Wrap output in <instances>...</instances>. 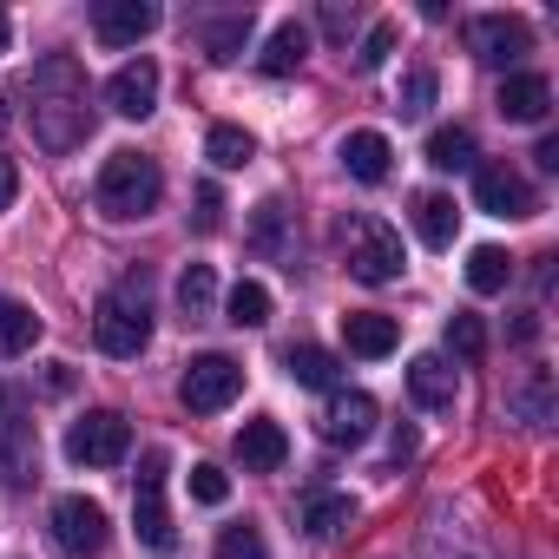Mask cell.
I'll use <instances>...</instances> for the list:
<instances>
[{
  "label": "cell",
  "instance_id": "cell-13",
  "mask_svg": "<svg viewBox=\"0 0 559 559\" xmlns=\"http://www.w3.org/2000/svg\"><path fill=\"white\" fill-rule=\"evenodd\" d=\"M106 106L119 119H152L158 112V67L152 60H126L112 80H106Z\"/></svg>",
  "mask_w": 559,
  "mask_h": 559
},
{
  "label": "cell",
  "instance_id": "cell-22",
  "mask_svg": "<svg viewBox=\"0 0 559 559\" xmlns=\"http://www.w3.org/2000/svg\"><path fill=\"white\" fill-rule=\"evenodd\" d=\"M389 158H395V152H389L382 132H349V139H343V171H349L356 185H382V178H389Z\"/></svg>",
  "mask_w": 559,
  "mask_h": 559
},
{
  "label": "cell",
  "instance_id": "cell-15",
  "mask_svg": "<svg viewBox=\"0 0 559 559\" xmlns=\"http://www.w3.org/2000/svg\"><path fill=\"white\" fill-rule=\"evenodd\" d=\"M408 395H415L428 415H454V402H461L454 362H448V356H415V362H408Z\"/></svg>",
  "mask_w": 559,
  "mask_h": 559
},
{
  "label": "cell",
  "instance_id": "cell-34",
  "mask_svg": "<svg viewBox=\"0 0 559 559\" xmlns=\"http://www.w3.org/2000/svg\"><path fill=\"white\" fill-rule=\"evenodd\" d=\"M448 349H454L461 362H480V356H487V323H480V317H467V310H461V317H448Z\"/></svg>",
  "mask_w": 559,
  "mask_h": 559
},
{
  "label": "cell",
  "instance_id": "cell-10",
  "mask_svg": "<svg viewBox=\"0 0 559 559\" xmlns=\"http://www.w3.org/2000/svg\"><path fill=\"white\" fill-rule=\"evenodd\" d=\"M461 34H467V53L487 60V67H520L533 53V27L520 14H474Z\"/></svg>",
  "mask_w": 559,
  "mask_h": 559
},
{
  "label": "cell",
  "instance_id": "cell-44",
  "mask_svg": "<svg viewBox=\"0 0 559 559\" xmlns=\"http://www.w3.org/2000/svg\"><path fill=\"white\" fill-rule=\"evenodd\" d=\"M0 132H8V99H0Z\"/></svg>",
  "mask_w": 559,
  "mask_h": 559
},
{
  "label": "cell",
  "instance_id": "cell-24",
  "mask_svg": "<svg viewBox=\"0 0 559 559\" xmlns=\"http://www.w3.org/2000/svg\"><path fill=\"white\" fill-rule=\"evenodd\" d=\"M415 230H421V243H428V250H448V243H454V230H461V211H454V198H441V191H421V198H415Z\"/></svg>",
  "mask_w": 559,
  "mask_h": 559
},
{
  "label": "cell",
  "instance_id": "cell-19",
  "mask_svg": "<svg viewBox=\"0 0 559 559\" xmlns=\"http://www.w3.org/2000/svg\"><path fill=\"white\" fill-rule=\"evenodd\" d=\"M343 343H349V356L382 362V356H395L402 323H395V317H382V310H349V317H343Z\"/></svg>",
  "mask_w": 559,
  "mask_h": 559
},
{
  "label": "cell",
  "instance_id": "cell-21",
  "mask_svg": "<svg viewBox=\"0 0 559 559\" xmlns=\"http://www.w3.org/2000/svg\"><path fill=\"white\" fill-rule=\"evenodd\" d=\"M507 421H520V428H546L552 421V369H526L507 389Z\"/></svg>",
  "mask_w": 559,
  "mask_h": 559
},
{
  "label": "cell",
  "instance_id": "cell-9",
  "mask_svg": "<svg viewBox=\"0 0 559 559\" xmlns=\"http://www.w3.org/2000/svg\"><path fill=\"white\" fill-rule=\"evenodd\" d=\"M237 395H243V369H237L230 356H191L185 376H178V402H185L191 415H217V408H230Z\"/></svg>",
  "mask_w": 559,
  "mask_h": 559
},
{
  "label": "cell",
  "instance_id": "cell-27",
  "mask_svg": "<svg viewBox=\"0 0 559 559\" xmlns=\"http://www.w3.org/2000/svg\"><path fill=\"white\" fill-rule=\"evenodd\" d=\"M284 369H290L297 389H336V369H343V362H336L330 349H317V343H290V349H284Z\"/></svg>",
  "mask_w": 559,
  "mask_h": 559
},
{
  "label": "cell",
  "instance_id": "cell-38",
  "mask_svg": "<svg viewBox=\"0 0 559 559\" xmlns=\"http://www.w3.org/2000/svg\"><path fill=\"white\" fill-rule=\"evenodd\" d=\"M191 224H198L204 237L224 224V191H217V185H198V211H191Z\"/></svg>",
  "mask_w": 559,
  "mask_h": 559
},
{
  "label": "cell",
  "instance_id": "cell-17",
  "mask_svg": "<svg viewBox=\"0 0 559 559\" xmlns=\"http://www.w3.org/2000/svg\"><path fill=\"white\" fill-rule=\"evenodd\" d=\"M290 217H297V211H290L284 198H263L257 217H250V250L270 257V263H290V257H297V230H290Z\"/></svg>",
  "mask_w": 559,
  "mask_h": 559
},
{
  "label": "cell",
  "instance_id": "cell-35",
  "mask_svg": "<svg viewBox=\"0 0 559 559\" xmlns=\"http://www.w3.org/2000/svg\"><path fill=\"white\" fill-rule=\"evenodd\" d=\"M217 559H270V546H263V533L250 520H237V526L217 533Z\"/></svg>",
  "mask_w": 559,
  "mask_h": 559
},
{
  "label": "cell",
  "instance_id": "cell-12",
  "mask_svg": "<svg viewBox=\"0 0 559 559\" xmlns=\"http://www.w3.org/2000/svg\"><path fill=\"white\" fill-rule=\"evenodd\" d=\"M474 204H480L487 217H533V211H539L533 185H526L513 165H480V171H474Z\"/></svg>",
  "mask_w": 559,
  "mask_h": 559
},
{
  "label": "cell",
  "instance_id": "cell-31",
  "mask_svg": "<svg viewBox=\"0 0 559 559\" xmlns=\"http://www.w3.org/2000/svg\"><path fill=\"white\" fill-rule=\"evenodd\" d=\"M224 323H237V330H263L270 323V290L257 284V276H243V284L224 297Z\"/></svg>",
  "mask_w": 559,
  "mask_h": 559
},
{
  "label": "cell",
  "instance_id": "cell-11",
  "mask_svg": "<svg viewBox=\"0 0 559 559\" xmlns=\"http://www.w3.org/2000/svg\"><path fill=\"white\" fill-rule=\"evenodd\" d=\"M317 435H323L330 448H356V441H369V435H376V395H362V389H336V395L323 402V415H317Z\"/></svg>",
  "mask_w": 559,
  "mask_h": 559
},
{
  "label": "cell",
  "instance_id": "cell-7",
  "mask_svg": "<svg viewBox=\"0 0 559 559\" xmlns=\"http://www.w3.org/2000/svg\"><path fill=\"white\" fill-rule=\"evenodd\" d=\"M132 454V421L119 408H86L67 428V461L73 467H119Z\"/></svg>",
  "mask_w": 559,
  "mask_h": 559
},
{
  "label": "cell",
  "instance_id": "cell-42",
  "mask_svg": "<svg viewBox=\"0 0 559 559\" xmlns=\"http://www.w3.org/2000/svg\"><path fill=\"white\" fill-rule=\"evenodd\" d=\"M323 34H349V14L343 8H323Z\"/></svg>",
  "mask_w": 559,
  "mask_h": 559
},
{
  "label": "cell",
  "instance_id": "cell-37",
  "mask_svg": "<svg viewBox=\"0 0 559 559\" xmlns=\"http://www.w3.org/2000/svg\"><path fill=\"white\" fill-rule=\"evenodd\" d=\"M191 500H198V507H224V500H230V474L211 467V461H198V467H191Z\"/></svg>",
  "mask_w": 559,
  "mask_h": 559
},
{
  "label": "cell",
  "instance_id": "cell-25",
  "mask_svg": "<svg viewBox=\"0 0 559 559\" xmlns=\"http://www.w3.org/2000/svg\"><path fill=\"white\" fill-rule=\"evenodd\" d=\"M40 343V317L21 304V297H0V362H14Z\"/></svg>",
  "mask_w": 559,
  "mask_h": 559
},
{
  "label": "cell",
  "instance_id": "cell-32",
  "mask_svg": "<svg viewBox=\"0 0 559 559\" xmlns=\"http://www.w3.org/2000/svg\"><path fill=\"white\" fill-rule=\"evenodd\" d=\"M428 165H435V171H461V165H474V132H467V126H441V132L428 139Z\"/></svg>",
  "mask_w": 559,
  "mask_h": 559
},
{
  "label": "cell",
  "instance_id": "cell-3",
  "mask_svg": "<svg viewBox=\"0 0 559 559\" xmlns=\"http://www.w3.org/2000/svg\"><path fill=\"white\" fill-rule=\"evenodd\" d=\"M158 198H165V171H158V158H145V152H112V158L99 165L93 204H99L112 224L152 217V211H158Z\"/></svg>",
  "mask_w": 559,
  "mask_h": 559
},
{
  "label": "cell",
  "instance_id": "cell-30",
  "mask_svg": "<svg viewBox=\"0 0 559 559\" xmlns=\"http://www.w3.org/2000/svg\"><path fill=\"white\" fill-rule=\"evenodd\" d=\"M343 526H356V500H349V493H317V500L304 507V533H310V539H336Z\"/></svg>",
  "mask_w": 559,
  "mask_h": 559
},
{
  "label": "cell",
  "instance_id": "cell-28",
  "mask_svg": "<svg viewBox=\"0 0 559 559\" xmlns=\"http://www.w3.org/2000/svg\"><path fill=\"white\" fill-rule=\"evenodd\" d=\"M178 310H185V323H204L217 310V270L211 263H185V276H178Z\"/></svg>",
  "mask_w": 559,
  "mask_h": 559
},
{
  "label": "cell",
  "instance_id": "cell-5",
  "mask_svg": "<svg viewBox=\"0 0 559 559\" xmlns=\"http://www.w3.org/2000/svg\"><path fill=\"white\" fill-rule=\"evenodd\" d=\"M165 467H171V454L165 448H145L139 454V480H132V526H139V546L158 552V559L178 552V526L165 513Z\"/></svg>",
  "mask_w": 559,
  "mask_h": 559
},
{
  "label": "cell",
  "instance_id": "cell-2",
  "mask_svg": "<svg viewBox=\"0 0 559 559\" xmlns=\"http://www.w3.org/2000/svg\"><path fill=\"white\" fill-rule=\"evenodd\" d=\"M93 336H99V349H106L112 362L145 356V343H152V270H145V263L126 270V284H112V290L99 297Z\"/></svg>",
  "mask_w": 559,
  "mask_h": 559
},
{
  "label": "cell",
  "instance_id": "cell-26",
  "mask_svg": "<svg viewBox=\"0 0 559 559\" xmlns=\"http://www.w3.org/2000/svg\"><path fill=\"white\" fill-rule=\"evenodd\" d=\"M507 284H513V257H507L500 243L467 250V290H474V297H500Z\"/></svg>",
  "mask_w": 559,
  "mask_h": 559
},
{
  "label": "cell",
  "instance_id": "cell-16",
  "mask_svg": "<svg viewBox=\"0 0 559 559\" xmlns=\"http://www.w3.org/2000/svg\"><path fill=\"white\" fill-rule=\"evenodd\" d=\"M493 106H500V119H513V126H539V119L552 112V80H546V73H507Z\"/></svg>",
  "mask_w": 559,
  "mask_h": 559
},
{
  "label": "cell",
  "instance_id": "cell-33",
  "mask_svg": "<svg viewBox=\"0 0 559 559\" xmlns=\"http://www.w3.org/2000/svg\"><path fill=\"white\" fill-rule=\"evenodd\" d=\"M395 47H402V27H395V21H376V27L362 34V47H356V60H349V67H356V73H382Z\"/></svg>",
  "mask_w": 559,
  "mask_h": 559
},
{
  "label": "cell",
  "instance_id": "cell-39",
  "mask_svg": "<svg viewBox=\"0 0 559 559\" xmlns=\"http://www.w3.org/2000/svg\"><path fill=\"white\" fill-rule=\"evenodd\" d=\"M14 198H21V165L0 158V211H14Z\"/></svg>",
  "mask_w": 559,
  "mask_h": 559
},
{
  "label": "cell",
  "instance_id": "cell-29",
  "mask_svg": "<svg viewBox=\"0 0 559 559\" xmlns=\"http://www.w3.org/2000/svg\"><path fill=\"white\" fill-rule=\"evenodd\" d=\"M204 158H211L217 171H243V165L257 158V139H250L243 126H211V132H204Z\"/></svg>",
  "mask_w": 559,
  "mask_h": 559
},
{
  "label": "cell",
  "instance_id": "cell-1",
  "mask_svg": "<svg viewBox=\"0 0 559 559\" xmlns=\"http://www.w3.org/2000/svg\"><path fill=\"white\" fill-rule=\"evenodd\" d=\"M93 132V106H86V73L73 53H53L34 67V139L47 152H73Z\"/></svg>",
  "mask_w": 559,
  "mask_h": 559
},
{
  "label": "cell",
  "instance_id": "cell-23",
  "mask_svg": "<svg viewBox=\"0 0 559 559\" xmlns=\"http://www.w3.org/2000/svg\"><path fill=\"white\" fill-rule=\"evenodd\" d=\"M198 47H204V60L230 67V60L250 47V8H243V14H224V21H204V27H198Z\"/></svg>",
  "mask_w": 559,
  "mask_h": 559
},
{
  "label": "cell",
  "instance_id": "cell-43",
  "mask_svg": "<svg viewBox=\"0 0 559 559\" xmlns=\"http://www.w3.org/2000/svg\"><path fill=\"white\" fill-rule=\"evenodd\" d=\"M8 40H14V21H8V8H0V53H8Z\"/></svg>",
  "mask_w": 559,
  "mask_h": 559
},
{
  "label": "cell",
  "instance_id": "cell-14",
  "mask_svg": "<svg viewBox=\"0 0 559 559\" xmlns=\"http://www.w3.org/2000/svg\"><path fill=\"white\" fill-rule=\"evenodd\" d=\"M152 27H158V8H152V0H99V8H93V34H99L106 47H139Z\"/></svg>",
  "mask_w": 559,
  "mask_h": 559
},
{
  "label": "cell",
  "instance_id": "cell-6",
  "mask_svg": "<svg viewBox=\"0 0 559 559\" xmlns=\"http://www.w3.org/2000/svg\"><path fill=\"white\" fill-rule=\"evenodd\" d=\"M27 480H40V435L27 421L21 389L0 382V487H27Z\"/></svg>",
  "mask_w": 559,
  "mask_h": 559
},
{
  "label": "cell",
  "instance_id": "cell-8",
  "mask_svg": "<svg viewBox=\"0 0 559 559\" xmlns=\"http://www.w3.org/2000/svg\"><path fill=\"white\" fill-rule=\"evenodd\" d=\"M47 533H53V546H60L67 559H99V552H106V539H112L106 507H99V500H86V493H60V500H53V513H47Z\"/></svg>",
  "mask_w": 559,
  "mask_h": 559
},
{
  "label": "cell",
  "instance_id": "cell-4",
  "mask_svg": "<svg viewBox=\"0 0 559 559\" xmlns=\"http://www.w3.org/2000/svg\"><path fill=\"white\" fill-rule=\"evenodd\" d=\"M336 237H343V263H349L356 284H395V276L408 270L402 230H395V224H382L376 211L343 217V224H336Z\"/></svg>",
  "mask_w": 559,
  "mask_h": 559
},
{
  "label": "cell",
  "instance_id": "cell-36",
  "mask_svg": "<svg viewBox=\"0 0 559 559\" xmlns=\"http://www.w3.org/2000/svg\"><path fill=\"white\" fill-rule=\"evenodd\" d=\"M435 93H441V80H435V67H415V73L402 80V119H421V112L435 106Z\"/></svg>",
  "mask_w": 559,
  "mask_h": 559
},
{
  "label": "cell",
  "instance_id": "cell-40",
  "mask_svg": "<svg viewBox=\"0 0 559 559\" xmlns=\"http://www.w3.org/2000/svg\"><path fill=\"white\" fill-rule=\"evenodd\" d=\"M533 165H539V171H559V132H546V139L533 145Z\"/></svg>",
  "mask_w": 559,
  "mask_h": 559
},
{
  "label": "cell",
  "instance_id": "cell-20",
  "mask_svg": "<svg viewBox=\"0 0 559 559\" xmlns=\"http://www.w3.org/2000/svg\"><path fill=\"white\" fill-rule=\"evenodd\" d=\"M304 60H310V27H304V21H276L270 40H263V53H257V67H263L270 80H290Z\"/></svg>",
  "mask_w": 559,
  "mask_h": 559
},
{
  "label": "cell",
  "instance_id": "cell-41",
  "mask_svg": "<svg viewBox=\"0 0 559 559\" xmlns=\"http://www.w3.org/2000/svg\"><path fill=\"white\" fill-rule=\"evenodd\" d=\"M73 389V362H47V395H67Z\"/></svg>",
  "mask_w": 559,
  "mask_h": 559
},
{
  "label": "cell",
  "instance_id": "cell-18",
  "mask_svg": "<svg viewBox=\"0 0 559 559\" xmlns=\"http://www.w3.org/2000/svg\"><path fill=\"white\" fill-rule=\"evenodd\" d=\"M237 461H243V474H276V467L290 461V435L257 415V421L237 428Z\"/></svg>",
  "mask_w": 559,
  "mask_h": 559
}]
</instances>
